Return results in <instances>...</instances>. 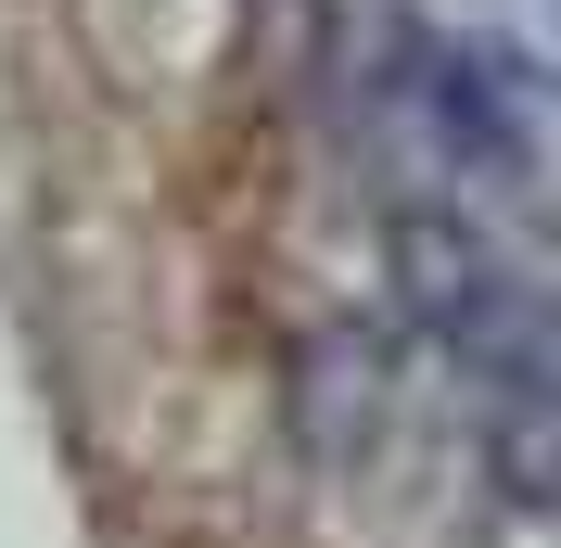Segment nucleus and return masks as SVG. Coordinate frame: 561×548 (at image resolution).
I'll return each instance as SVG.
<instances>
[{"instance_id": "obj_2", "label": "nucleus", "mask_w": 561, "mask_h": 548, "mask_svg": "<svg viewBox=\"0 0 561 548\" xmlns=\"http://www.w3.org/2000/svg\"><path fill=\"white\" fill-rule=\"evenodd\" d=\"M383 281H396V307H409V332L447 344L459 370H485L497 332L536 319V294L511 281V255L485 242V217H472V205H434V192L383 217Z\"/></svg>"}, {"instance_id": "obj_3", "label": "nucleus", "mask_w": 561, "mask_h": 548, "mask_svg": "<svg viewBox=\"0 0 561 548\" xmlns=\"http://www.w3.org/2000/svg\"><path fill=\"white\" fill-rule=\"evenodd\" d=\"M370 421H383V357L357 319H319L294 344V434H307V459H357Z\"/></svg>"}, {"instance_id": "obj_4", "label": "nucleus", "mask_w": 561, "mask_h": 548, "mask_svg": "<svg viewBox=\"0 0 561 548\" xmlns=\"http://www.w3.org/2000/svg\"><path fill=\"white\" fill-rule=\"evenodd\" d=\"M485 484L511 511L561 498V396L549 383H485Z\"/></svg>"}, {"instance_id": "obj_1", "label": "nucleus", "mask_w": 561, "mask_h": 548, "mask_svg": "<svg viewBox=\"0 0 561 548\" xmlns=\"http://www.w3.org/2000/svg\"><path fill=\"white\" fill-rule=\"evenodd\" d=\"M383 103L421 115V140L459 179H536V77L497 38H447V26H396Z\"/></svg>"}]
</instances>
